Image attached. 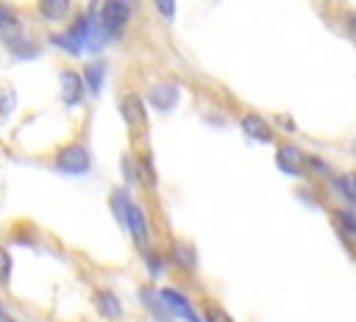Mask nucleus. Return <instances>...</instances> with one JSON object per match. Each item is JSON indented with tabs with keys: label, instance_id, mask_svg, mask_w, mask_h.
Wrapping results in <instances>:
<instances>
[{
	"label": "nucleus",
	"instance_id": "nucleus-3",
	"mask_svg": "<svg viewBox=\"0 0 356 322\" xmlns=\"http://www.w3.org/2000/svg\"><path fill=\"white\" fill-rule=\"evenodd\" d=\"M136 8H139V0H100L97 28H100L103 39H122Z\"/></svg>",
	"mask_w": 356,
	"mask_h": 322
},
{
	"label": "nucleus",
	"instance_id": "nucleus-13",
	"mask_svg": "<svg viewBox=\"0 0 356 322\" xmlns=\"http://www.w3.org/2000/svg\"><path fill=\"white\" fill-rule=\"evenodd\" d=\"M159 294H161L170 316H178L184 322H203L200 314H197V308H195V303H192V297L184 289H178V286H161Z\"/></svg>",
	"mask_w": 356,
	"mask_h": 322
},
{
	"label": "nucleus",
	"instance_id": "nucleus-19",
	"mask_svg": "<svg viewBox=\"0 0 356 322\" xmlns=\"http://www.w3.org/2000/svg\"><path fill=\"white\" fill-rule=\"evenodd\" d=\"M306 178H309L312 183H317V180L328 183V180L334 178L331 161H328L325 155H320V153H306Z\"/></svg>",
	"mask_w": 356,
	"mask_h": 322
},
{
	"label": "nucleus",
	"instance_id": "nucleus-27",
	"mask_svg": "<svg viewBox=\"0 0 356 322\" xmlns=\"http://www.w3.org/2000/svg\"><path fill=\"white\" fill-rule=\"evenodd\" d=\"M120 169H122V175H125V183H136V164H134V153H131V150L122 155Z\"/></svg>",
	"mask_w": 356,
	"mask_h": 322
},
{
	"label": "nucleus",
	"instance_id": "nucleus-29",
	"mask_svg": "<svg viewBox=\"0 0 356 322\" xmlns=\"http://www.w3.org/2000/svg\"><path fill=\"white\" fill-rule=\"evenodd\" d=\"M348 153H350V158H353V161H356V136H353V139H350V144H348Z\"/></svg>",
	"mask_w": 356,
	"mask_h": 322
},
{
	"label": "nucleus",
	"instance_id": "nucleus-32",
	"mask_svg": "<svg viewBox=\"0 0 356 322\" xmlns=\"http://www.w3.org/2000/svg\"><path fill=\"white\" fill-rule=\"evenodd\" d=\"M0 308H3V303H0Z\"/></svg>",
	"mask_w": 356,
	"mask_h": 322
},
{
	"label": "nucleus",
	"instance_id": "nucleus-7",
	"mask_svg": "<svg viewBox=\"0 0 356 322\" xmlns=\"http://www.w3.org/2000/svg\"><path fill=\"white\" fill-rule=\"evenodd\" d=\"M236 125H239V130L245 133V139L259 142V144H275V142L281 139L278 130H275V125H273L261 111H253V108L239 111Z\"/></svg>",
	"mask_w": 356,
	"mask_h": 322
},
{
	"label": "nucleus",
	"instance_id": "nucleus-18",
	"mask_svg": "<svg viewBox=\"0 0 356 322\" xmlns=\"http://www.w3.org/2000/svg\"><path fill=\"white\" fill-rule=\"evenodd\" d=\"M139 258H142V264H145V272L156 280V278H161L167 269H170V261H167V253L164 250H159V247H153V244H147L145 250H139Z\"/></svg>",
	"mask_w": 356,
	"mask_h": 322
},
{
	"label": "nucleus",
	"instance_id": "nucleus-17",
	"mask_svg": "<svg viewBox=\"0 0 356 322\" xmlns=\"http://www.w3.org/2000/svg\"><path fill=\"white\" fill-rule=\"evenodd\" d=\"M328 183H331V189L339 194L342 205L356 208V167L342 169V172H334V178H331Z\"/></svg>",
	"mask_w": 356,
	"mask_h": 322
},
{
	"label": "nucleus",
	"instance_id": "nucleus-15",
	"mask_svg": "<svg viewBox=\"0 0 356 322\" xmlns=\"http://www.w3.org/2000/svg\"><path fill=\"white\" fill-rule=\"evenodd\" d=\"M33 14L44 25H64L75 17V0H33Z\"/></svg>",
	"mask_w": 356,
	"mask_h": 322
},
{
	"label": "nucleus",
	"instance_id": "nucleus-9",
	"mask_svg": "<svg viewBox=\"0 0 356 322\" xmlns=\"http://www.w3.org/2000/svg\"><path fill=\"white\" fill-rule=\"evenodd\" d=\"M178 100H181V83L175 78L164 75V78H156L145 86V103H150L159 114L172 111L178 105Z\"/></svg>",
	"mask_w": 356,
	"mask_h": 322
},
{
	"label": "nucleus",
	"instance_id": "nucleus-1",
	"mask_svg": "<svg viewBox=\"0 0 356 322\" xmlns=\"http://www.w3.org/2000/svg\"><path fill=\"white\" fill-rule=\"evenodd\" d=\"M0 44L17 58L39 56V42L31 36L19 8L8 0H0Z\"/></svg>",
	"mask_w": 356,
	"mask_h": 322
},
{
	"label": "nucleus",
	"instance_id": "nucleus-23",
	"mask_svg": "<svg viewBox=\"0 0 356 322\" xmlns=\"http://www.w3.org/2000/svg\"><path fill=\"white\" fill-rule=\"evenodd\" d=\"M47 42H50V44H56V47H58L61 53H67L70 58H78V56L83 53V50H81V44H78V42H75V39H72V36H70L67 31L50 33V36H47Z\"/></svg>",
	"mask_w": 356,
	"mask_h": 322
},
{
	"label": "nucleus",
	"instance_id": "nucleus-30",
	"mask_svg": "<svg viewBox=\"0 0 356 322\" xmlns=\"http://www.w3.org/2000/svg\"><path fill=\"white\" fill-rule=\"evenodd\" d=\"M3 322H19V319H14V316H6V319H3Z\"/></svg>",
	"mask_w": 356,
	"mask_h": 322
},
{
	"label": "nucleus",
	"instance_id": "nucleus-6",
	"mask_svg": "<svg viewBox=\"0 0 356 322\" xmlns=\"http://www.w3.org/2000/svg\"><path fill=\"white\" fill-rule=\"evenodd\" d=\"M120 228H125V230H128V236H131V242H134V247H136V250H145V247L150 244L153 222H150V214H147V208H145L142 203H136V200H131V203H128V208H125V217H122V225H120Z\"/></svg>",
	"mask_w": 356,
	"mask_h": 322
},
{
	"label": "nucleus",
	"instance_id": "nucleus-31",
	"mask_svg": "<svg viewBox=\"0 0 356 322\" xmlns=\"http://www.w3.org/2000/svg\"><path fill=\"white\" fill-rule=\"evenodd\" d=\"M70 322H89V319H70Z\"/></svg>",
	"mask_w": 356,
	"mask_h": 322
},
{
	"label": "nucleus",
	"instance_id": "nucleus-16",
	"mask_svg": "<svg viewBox=\"0 0 356 322\" xmlns=\"http://www.w3.org/2000/svg\"><path fill=\"white\" fill-rule=\"evenodd\" d=\"M136 297H139L142 308H147L153 314L156 322H172V316H170V311H167V305H164V300H161V294L153 283H142L136 289Z\"/></svg>",
	"mask_w": 356,
	"mask_h": 322
},
{
	"label": "nucleus",
	"instance_id": "nucleus-28",
	"mask_svg": "<svg viewBox=\"0 0 356 322\" xmlns=\"http://www.w3.org/2000/svg\"><path fill=\"white\" fill-rule=\"evenodd\" d=\"M273 125H275L278 136H281V130H284V133H295V122L289 119V114H278V119H275Z\"/></svg>",
	"mask_w": 356,
	"mask_h": 322
},
{
	"label": "nucleus",
	"instance_id": "nucleus-26",
	"mask_svg": "<svg viewBox=\"0 0 356 322\" xmlns=\"http://www.w3.org/2000/svg\"><path fill=\"white\" fill-rule=\"evenodd\" d=\"M339 22H342V31L356 42V8H342Z\"/></svg>",
	"mask_w": 356,
	"mask_h": 322
},
{
	"label": "nucleus",
	"instance_id": "nucleus-25",
	"mask_svg": "<svg viewBox=\"0 0 356 322\" xmlns=\"http://www.w3.org/2000/svg\"><path fill=\"white\" fill-rule=\"evenodd\" d=\"M153 8H156V14H159L164 22H172V19H175V11H178L175 0H153Z\"/></svg>",
	"mask_w": 356,
	"mask_h": 322
},
{
	"label": "nucleus",
	"instance_id": "nucleus-4",
	"mask_svg": "<svg viewBox=\"0 0 356 322\" xmlns=\"http://www.w3.org/2000/svg\"><path fill=\"white\" fill-rule=\"evenodd\" d=\"M117 108H120L122 125H125L131 139H139V136L147 133V103H145V97L139 92H134V89L120 92Z\"/></svg>",
	"mask_w": 356,
	"mask_h": 322
},
{
	"label": "nucleus",
	"instance_id": "nucleus-10",
	"mask_svg": "<svg viewBox=\"0 0 356 322\" xmlns=\"http://www.w3.org/2000/svg\"><path fill=\"white\" fill-rule=\"evenodd\" d=\"M89 303H92L95 314L100 316V322H122L125 319V305H122L120 294L108 286H95L89 291Z\"/></svg>",
	"mask_w": 356,
	"mask_h": 322
},
{
	"label": "nucleus",
	"instance_id": "nucleus-14",
	"mask_svg": "<svg viewBox=\"0 0 356 322\" xmlns=\"http://www.w3.org/2000/svg\"><path fill=\"white\" fill-rule=\"evenodd\" d=\"M328 219L334 233L342 239V244L350 247V253H356V208L350 205H331L328 208Z\"/></svg>",
	"mask_w": 356,
	"mask_h": 322
},
{
	"label": "nucleus",
	"instance_id": "nucleus-11",
	"mask_svg": "<svg viewBox=\"0 0 356 322\" xmlns=\"http://www.w3.org/2000/svg\"><path fill=\"white\" fill-rule=\"evenodd\" d=\"M131 153H134V164H136V183L142 186L145 194L156 197L159 194V169H156V158H153L150 147L139 144Z\"/></svg>",
	"mask_w": 356,
	"mask_h": 322
},
{
	"label": "nucleus",
	"instance_id": "nucleus-24",
	"mask_svg": "<svg viewBox=\"0 0 356 322\" xmlns=\"http://www.w3.org/2000/svg\"><path fill=\"white\" fill-rule=\"evenodd\" d=\"M11 272H14L11 247H8L6 239H0V289H8V283H11Z\"/></svg>",
	"mask_w": 356,
	"mask_h": 322
},
{
	"label": "nucleus",
	"instance_id": "nucleus-21",
	"mask_svg": "<svg viewBox=\"0 0 356 322\" xmlns=\"http://www.w3.org/2000/svg\"><path fill=\"white\" fill-rule=\"evenodd\" d=\"M81 75H83V83H86L89 97H97L100 89H103V64L100 61H89V64H83Z\"/></svg>",
	"mask_w": 356,
	"mask_h": 322
},
{
	"label": "nucleus",
	"instance_id": "nucleus-22",
	"mask_svg": "<svg viewBox=\"0 0 356 322\" xmlns=\"http://www.w3.org/2000/svg\"><path fill=\"white\" fill-rule=\"evenodd\" d=\"M17 111V89L11 83H0V122H8Z\"/></svg>",
	"mask_w": 356,
	"mask_h": 322
},
{
	"label": "nucleus",
	"instance_id": "nucleus-8",
	"mask_svg": "<svg viewBox=\"0 0 356 322\" xmlns=\"http://www.w3.org/2000/svg\"><path fill=\"white\" fill-rule=\"evenodd\" d=\"M273 147H275V167H278L284 175L309 180V178H306V150H303L298 142L281 136Z\"/></svg>",
	"mask_w": 356,
	"mask_h": 322
},
{
	"label": "nucleus",
	"instance_id": "nucleus-12",
	"mask_svg": "<svg viewBox=\"0 0 356 322\" xmlns=\"http://www.w3.org/2000/svg\"><path fill=\"white\" fill-rule=\"evenodd\" d=\"M164 253H167V261H170L172 269L186 272V275H195V272H197V253H195V244H192L189 239H184V236H170Z\"/></svg>",
	"mask_w": 356,
	"mask_h": 322
},
{
	"label": "nucleus",
	"instance_id": "nucleus-20",
	"mask_svg": "<svg viewBox=\"0 0 356 322\" xmlns=\"http://www.w3.org/2000/svg\"><path fill=\"white\" fill-rule=\"evenodd\" d=\"M197 314L203 322H234V316L228 314V308L222 303H217L214 297H203L197 305Z\"/></svg>",
	"mask_w": 356,
	"mask_h": 322
},
{
	"label": "nucleus",
	"instance_id": "nucleus-2",
	"mask_svg": "<svg viewBox=\"0 0 356 322\" xmlns=\"http://www.w3.org/2000/svg\"><path fill=\"white\" fill-rule=\"evenodd\" d=\"M50 167L64 172V175H86L92 169V150H89V142L75 136V139H67L61 144H56L50 150Z\"/></svg>",
	"mask_w": 356,
	"mask_h": 322
},
{
	"label": "nucleus",
	"instance_id": "nucleus-5",
	"mask_svg": "<svg viewBox=\"0 0 356 322\" xmlns=\"http://www.w3.org/2000/svg\"><path fill=\"white\" fill-rule=\"evenodd\" d=\"M58 97H61L64 108H81L86 103L89 92H86V83H83V75L78 67L58 64Z\"/></svg>",
	"mask_w": 356,
	"mask_h": 322
}]
</instances>
